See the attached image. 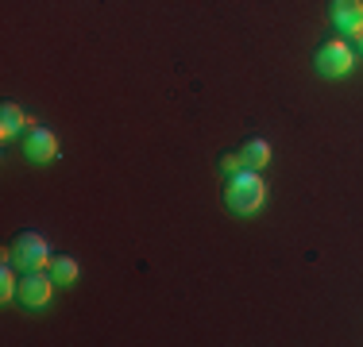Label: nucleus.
Segmentation results:
<instances>
[{"mask_svg":"<svg viewBox=\"0 0 363 347\" xmlns=\"http://www.w3.org/2000/svg\"><path fill=\"white\" fill-rule=\"evenodd\" d=\"M325 12H328V20H333L336 28L356 31L359 23H363V0H328Z\"/></svg>","mask_w":363,"mask_h":347,"instance_id":"6","label":"nucleus"},{"mask_svg":"<svg viewBox=\"0 0 363 347\" xmlns=\"http://www.w3.org/2000/svg\"><path fill=\"white\" fill-rule=\"evenodd\" d=\"M8 263L16 266V271H39L43 263H50L47 255V239L39 236V232H16L12 239H8Z\"/></svg>","mask_w":363,"mask_h":347,"instance_id":"2","label":"nucleus"},{"mask_svg":"<svg viewBox=\"0 0 363 347\" xmlns=\"http://www.w3.org/2000/svg\"><path fill=\"white\" fill-rule=\"evenodd\" d=\"M50 278H55V282H74V278H77V263L70 255H55V258H50Z\"/></svg>","mask_w":363,"mask_h":347,"instance_id":"10","label":"nucleus"},{"mask_svg":"<svg viewBox=\"0 0 363 347\" xmlns=\"http://www.w3.org/2000/svg\"><path fill=\"white\" fill-rule=\"evenodd\" d=\"M16 290H20V278H16V266H12V263H4V271H0V297H4V301H12V297H16Z\"/></svg>","mask_w":363,"mask_h":347,"instance_id":"11","label":"nucleus"},{"mask_svg":"<svg viewBox=\"0 0 363 347\" xmlns=\"http://www.w3.org/2000/svg\"><path fill=\"white\" fill-rule=\"evenodd\" d=\"M352 39H356V47L363 50V23H359V28H356V31H352Z\"/></svg>","mask_w":363,"mask_h":347,"instance_id":"12","label":"nucleus"},{"mask_svg":"<svg viewBox=\"0 0 363 347\" xmlns=\"http://www.w3.org/2000/svg\"><path fill=\"white\" fill-rule=\"evenodd\" d=\"M240 151H244V162H247V170H263L267 162H271V147L263 143V139H244L240 143Z\"/></svg>","mask_w":363,"mask_h":347,"instance_id":"8","label":"nucleus"},{"mask_svg":"<svg viewBox=\"0 0 363 347\" xmlns=\"http://www.w3.org/2000/svg\"><path fill=\"white\" fill-rule=\"evenodd\" d=\"M23 154H28L31 162H50V159H58V139H55V132L31 124L28 132H23Z\"/></svg>","mask_w":363,"mask_h":347,"instance_id":"5","label":"nucleus"},{"mask_svg":"<svg viewBox=\"0 0 363 347\" xmlns=\"http://www.w3.org/2000/svg\"><path fill=\"white\" fill-rule=\"evenodd\" d=\"M313 66H317V74H321V77H344V74L352 69V50H348V42H344V39H325V42H317Z\"/></svg>","mask_w":363,"mask_h":347,"instance_id":"3","label":"nucleus"},{"mask_svg":"<svg viewBox=\"0 0 363 347\" xmlns=\"http://www.w3.org/2000/svg\"><path fill=\"white\" fill-rule=\"evenodd\" d=\"M217 166H220V174H224V178H232V174H244V170H247V162H244V151H240V147H228V151H220Z\"/></svg>","mask_w":363,"mask_h":347,"instance_id":"9","label":"nucleus"},{"mask_svg":"<svg viewBox=\"0 0 363 347\" xmlns=\"http://www.w3.org/2000/svg\"><path fill=\"white\" fill-rule=\"evenodd\" d=\"M23 124H31V120L23 116V108H20V104H12V101H4V104H0V135H4V139H12V135L20 132Z\"/></svg>","mask_w":363,"mask_h":347,"instance_id":"7","label":"nucleus"},{"mask_svg":"<svg viewBox=\"0 0 363 347\" xmlns=\"http://www.w3.org/2000/svg\"><path fill=\"white\" fill-rule=\"evenodd\" d=\"M263 197H267V186H263V178H259L255 170L232 174L228 186H224V208H228V212H236V216L255 212V208L263 205Z\"/></svg>","mask_w":363,"mask_h":347,"instance_id":"1","label":"nucleus"},{"mask_svg":"<svg viewBox=\"0 0 363 347\" xmlns=\"http://www.w3.org/2000/svg\"><path fill=\"white\" fill-rule=\"evenodd\" d=\"M16 297L23 301V309H43L50 301V278L43 274V271H23Z\"/></svg>","mask_w":363,"mask_h":347,"instance_id":"4","label":"nucleus"}]
</instances>
